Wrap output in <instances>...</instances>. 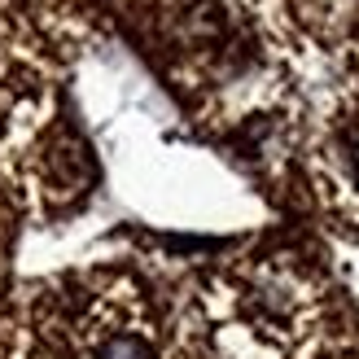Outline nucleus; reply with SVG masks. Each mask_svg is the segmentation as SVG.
Returning a JSON list of instances; mask_svg holds the SVG:
<instances>
[{"label":"nucleus","mask_w":359,"mask_h":359,"mask_svg":"<svg viewBox=\"0 0 359 359\" xmlns=\"http://www.w3.org/2000/svg\"><path fill=\"white\" fill-rule=\"evenodd\" d=\"M83 359H154V346L140 333H110V337H101Z\"/></svg>","instance_id":"1"}]
</instances>
